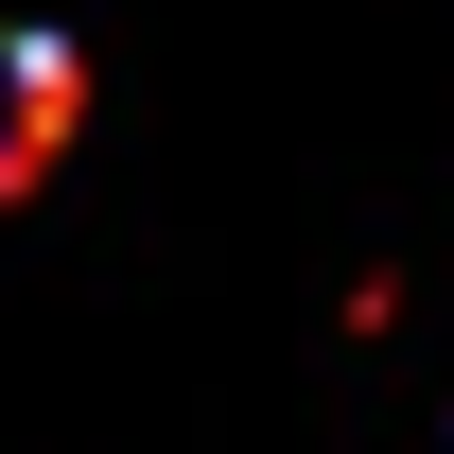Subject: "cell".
Segmentation results:
<instances>
[{"label": "cell", "instance_id": "1", "mask_svg": "<svg viewBox=\"0 0 454 454\" xmlns=\"http://www.w3.org/2000/svg\"><path fill=\"white\" fill-rule=\"evenodd\" d=\"M70 106H88V70H70V35H35V18H0V192H35V175H53Z\"/></svg>", "mask_w": 454, "mask_h": 454}]
</instances>
